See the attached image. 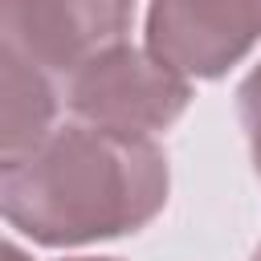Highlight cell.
<instances>
[{
  "mask_svg": "<svg viewBox=\"0 0 261 261\" xmlns=\"http://www.w3.org/2000/svg\"><path fill=\"white\" fill-rule=\"evenodd\" d=\"M8 261H24L16 245H8ZM73 261H110V257H73Z\"/></svg>",
  "mask_w": 261,
  "mask_h": 261,
  "instance_id": "52a82bcc",
  "label": "cell"
},
{
  "mask_svg": "<svg viewBox=\"0 0 261 261\" xmlns=\"http://www.w3.org/2000/svg\"><path fill=\"white\" fill-rule=\"evenodd\" d=\"M237 110H241V122H245V135H249V151H253L257 179H261V65H253V73L241 82V90H237Z\"/></svg>",
  "mask_w": 261,
  "mask_h": 261,
  "instance_id": "8992f818",
  "label": "cell"
},
{
  "mask_svg": "<svg viewBox=\"0 0 261 261\" xmlns=\"http://www.w3.org/2000/svg\"><path fill=\"white\" fill-rule=\"evenodd\" d=\"M163 204L167 159L147 135L61 126L0 167L4 220L49 249L126 237Z\"/></svg>",
  "mask_w": 261,
  "mask_h": 261,
  "instance_id": "6da1fadb",
  "label": "cell"
},
{
  "mask_svg": "<svg viewBox=\"0 0 261 261\" xmlns=\"http://www.w3.org/2000/svg\"><path fill=\"white\" fill-rule=\"evenodd\" d=\"M253 261H261V245H257V253H253Z\"/></svg>",
  "mask_w": 261,
  "mask_h": 261,
  "instance_id": "ba28073f",
  "label": "cell"
},
{
  "mask_svg": "<svg viewBox=\"0 0 261 261\" xmlns=\"http://www.w3.org/2000/svg\"><path fill=\"white\" fill-rule=\"evenodd\" d=\"M65 102L90 126H106L122 135H151V130L171 126L188 110L192 86L184 73L163 65L151 49L139 53L122 41L69 73Z\"/></svg>",
  "mask_w": 261,
  "mask_h": 261,
  "instance_id": "7a4b0ae2",
  "label": "cell"
},
{
  "mask_svg": "<svg viewBox=\"0 0 261 261\" xmlns=\"http://www.w3.org/2000/svg\"><path fill=\"white\" fill-rule=\"evenodd\" d=\"M57 114L53 73L33 65L24 53L0 45V159L12 163L33 151Z\"/></svg>",
  "mask_w": 261,
  "mask_h": 261,
  "instance_id": "5b68a950",
  "label": "cell"
},
{
  "mask_svg": "<svg viewBox=\"0 0 261 261\" xmlns=\"http://www.w3.org/2000/svg\"><path fill=\"white\" fill-rule=\"evenodd\" d=\"M135 0H0V45L45 73H73L126 41Z\"/></svg>",
  "mask_w": 261,
  "mask_h": 261,
  "instance_id": "3957f363",
  "label": "cell"
},
{
  "mask_svg": "<svg viewBox=\"0 0 261 261\" xmlns=\"http://www.w3.org/2000/svg\"><path fill=\"white\" fill-rule=\"evenodd\" d=\"M261 41V0H151L147 49L184 77H220Z\"/></svg>",
  "mask_w": 261,
  "mask_h": 261,
  "instance_id": "277c9868",
  "label": "cell"
}]
</instances>
